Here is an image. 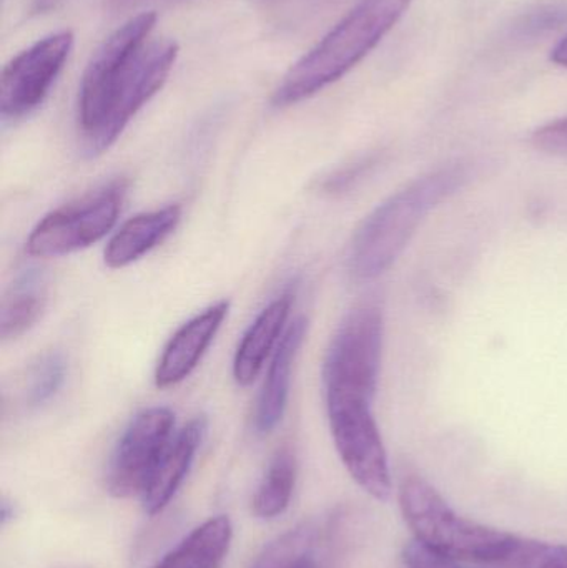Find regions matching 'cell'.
Masks as SVG:
<instances>
[{
  "label": "cell",
  "instance_id": "1",
  "mask_svg": "<svg viewBox=\"0 0 567 568\" xmlns=\"http://www.w3.org/2000/svg\"><path fill=\"white\" fill-rule=\"evenodd\" d=\"M412 2L362 0L286 72L273 93V106L295 105L338 82L388 36Z\"/></svg>",
  "mask_w": 567,
  "mask_h": 568
},
{
  "label": "cell",
  "instance_id": "2",
  "mask_svg": "<svg viewBox=\"0 0 567 568\" xmlns=\"http://www.w3.org/2000/svg\"><path fill=\"white\" fill-rule=\"evenodd\" d=\"M458 166L422 176L376 206L356 232L350 270L358 280H375L392 268L423 220L465 182Z\"/></svg>",
  "mask_w": 567,
  "mask_h": 568
},
{
  "label": "cell",
  "instance_id": "3",
  "mask_svg": "<svg viewBox=\"0 0 567 568\" xmlns=\"http://www.w3.org/2000/svg\"><path fill=\"white\" fill-rule=\"evenodd\" d=\"M398 497L399 509L415 540L458 562L488 566L499 559L515 539V534L459 516L423 477H406Z\"/></svg>",
  "mask_w": 567,
  "mask_h": 568
},
{
  "label": "cell",
  "instance_id": "4",
  "mask_svg": "<svg viewBox=\"0 0 567 568\" xmlns=\"http://www.w3.org/2000/svg\"><path fill=\"white\" fill-rule=\"evenodd\" d=\"M330 430L343 466L373 499L388 500L393 493L388 454L373 416V399L353 394H325Z\"/></svg>",
  "mask_w": 567,
  "mask_h": 568
},
{
  "label": "cell",
  "instance_id": "5",
  "mask_svg": "<svg viewBox=\"0 0 567 568\" xmlns=\"http://www.w3.org/2000/svg\"><path fill=\"white\" fill-rule=\"evenodd\" d=\"M126 190L125 180H115L77 202L53 210L30 232L27 255L60 258L95 245L117 225Z\"/></svg>",
  "mask_w": 567,
  "mask_h": 568
},
{
  "label": "cell",
  "instance_id": "6",
  "mask_svg": "<svg viewBox=\"0 0 567 568\" xmlns=\"http://www.w3.org/2000/svg\"><path fill=\"white\" fill-rule=\"evenodd\" d=\"M383 351V314L376 306L353 310L340 324L323 361L325 394L373 399Z\"/></svg>",
  "mask_w": 567,
  "mask_h": 568
},
{
  "label": "cell",
  "instance_id": "7",
  "mask_svg": "<svg viewBox=\"0 0 567 568\" xmlns=\"http://www.w3.org/2000/svg\"><path fill=\"white\" fill-rule=\"evenodd\" d=\"M176 57L179 45L172 40L145 43L117 82L99 129L83 142L87 156L102 155L117 142L130 120L165 85Z\"/></svg>",
  "mask_w": 567,
  "mask_h": 568
},
{
  "label": "cell",
  "instance_id": "8",
  "mask_svg": "<svg viewBox=\"0 0 567 568\" xmlns=\"http://www.w3.org/2000/svg\"><path fill=\"white\" fill-rule=\"evenodd\" d=\"M155 22L156 16L152 10L136 13L93 53L80 83L79 126L83 140L99 129L113 87L136 53L149 42Z\"/></svg>",
  "mask_w": 567,
  "mask_h": 568
},
{
  "label": "cell",
  "instance_id": "9",
  "mask_svg": "<svg viewBox=\"0 0 567 568\" xmlns=\"http://www.w3.org/2000/svg\"><path fill=\"white\" fill-rule=\"evenodd\" d=\"M73 47L69 30L50 33L13 57L0 77V115L19 120L42 105Z\"/></svg>",
  "mask_w": 567,
  "mask_h": 568
},
{
  "label": "cell",
  "instance_id": "10",
  "mask_svg": "<svg viewBox=\"0 0 567 568\" xmlns=\"http://www.w3.org/2000/svg\"><path fill=\"white\" fill-rule=\"evenodd\" d=\"M175 429L169 407H150L130 420L110 460L107 487L117 499L142 496Z\"/></svg>",
  "mask_w": 567,
  "mask_h": 568
},
{
  "label": "cell",
  "instance_id": "11",
  "mask_svg": "<svg viewBox=\"0 0 567 568\" xmlns=\"http://www.w3.org/2000/svg\"><path fill=\"white\" fill-rule=\"evenodd\" d=\"M229 301H219L186 321L170 337L153 374L159 389L176 386L196 369L229 316Z\"/></svg>",
  "mask_w": 567,
  "mask_h": 568
},
{
  "label": "cell",
  "instance_id": "12",
  "mask_svg": "<svg viewBox=\"0 0 567 568\" xmlns=\"http://www.w3.org/2000/svg\"><path fill=\"white\" fill-rule=\"evenodd\" d=\"M206 427L205 416H196L170 440L142 494L143 509L149 516L162 513L182 486L205 439Z\"/></svg>",
  "mask_w": 567,
  "mask_h": 568
},
{
  "label": "cell",
  "instance_id": "13",
  "mask_svg": "<svg viewBox=\"0 0 567 568\" xmlns=\"http://www.w3.org/2000/svg\"><path fill=\"white\" fill-rule=\"evenodd\" d=\"M306 323L305 317H298L286 327L279 347L273 353L272 361L266 371L265 383L260 390L259 400H256L255 416H253V426L262 436L275 430V427L282 423L285 416L286 406H288L290 384H292L293 366H295L296 356L300 347L305 341Z\"/></svg>",
  "mask_w": 567,
  "mask_h": 568
},
{
  "label": "cell",
  "instance_id": "14",
  "mask_svg": "<svg viewBox=\"0 0 567 568\" xmlns=\"http://www.w3.org/2000/svg\"><path fill=\"white\" fill-rule=\"evenodd\" d=\"M182 220L179 205L163 206L126 220L103 250V262L110 270H122L149 255L165 242Z\"/></svg>",
  "mask_w": 567,
  "mask_h": 568
},
{
  "label": "cell",
  "instance_id": "15",
  "mask_svg": "<svg viewBox=\"0 0 567 568\" xmlns=\"http://www.w3.org/2000/svg\"><path fill=\"white\" fill-rule=\"evenodd\" d=\"M292 304V294L276 297L256 316L243 334L233 357V377L239 386H252L265 367L269 357L275 353L285 334Z\"/></svg>",
  "mask_w": 567,
  "mask_h": 568
},
{
  "label": "cell",
  "instance_id": "16",
  "mask_svg": "<svg viewBox=\"0 0 567 568\" xmlns=\"http://www.w3.org/2000/svg\"><path fill=\"white\" fill-rule=\"evenodd\" d=\"M45 273L39 268L23 270L10 284L0 307V336L2 341H12L26 334L45 310Z\"/></svg>",
  "mask_w": 567,
  "mask_h": 568
},
{
  "label": "cell",
  "instance_id": "17",
  "mask_svg": "<svg viewBox=\"0 0 567 568\" xmlns=\"http://www.w3.org/2000/svg\"><path fill=\"white\" fill-rule=\"evenodd\" d=\"M233 526L226 516L196 527L153 568H220L232 546Z\"/></svg>",
  "mask_w": 567,
  "mask_h": 568
},
{
  "label": "cell",
  "instance_id": "18",
  "mask_svg": "<svg viewBox=\"0 0 567 568\" xmlns=\"http://www.w3.org/2000/svg\"><path fill=\"white\" fill-rule=\"evenodd\" d=\"M326 544L318 526L305 524L270 544L255 568H330Z\"/></svg>",
  "mask_w": 567,
  "mask_h": 568
},
{
  "label": "cell",
  "instance_id": "19",
  "mask_svg": "<svg viewBox=\"0 0 567 568\" xmlns=\"http://www.w3.org/2000/svg\"><path fill=\"white\" fill-rule=\"evenodd\" d=\"M296 484V460L292 450L275 454L253 499V513L260 519H276L288 509Z\"/></svg>",
  "mask_w": 567,
  "mask_h": 568
},
{
  "label": "cell",
  "instance_id": "20",
  "mask_svg": "<svg viewBox=\"0 0 567 568\" xmlns=\"http://www.w3.org/2000/svg\"><path fill=\"white\" fill-rule=\"evenodd\" d=\"M478 568H567V544L515 536L499 559Z\"/></svg>",
  "mask_w": 567,
  "mask_h": 568
},
{
  "label": "cell",
  "instance_id": "21",
  "mask_svg": "<svg viewBox=\"0 0 567 568\" xmlns=\"http://www.w3.org/2000/svg\"><path fill=\"white\" fill-rule=\"evenodd\" d=\"M65 376L67 361L62 353L52 351L39 357L29 373L26 390L27 406L40 407L49 403L63 386Z\"/></svg>",
  "mask_w": 567,
  "mask_h": 568
},
{
  "label": "cell",
  "instance_id": "22",
  "mask_svg": "<svg viewBox=\"0 0 567 568\" xmlns=\"http://www.w3.org/2000/svg\"><path fill=\"white\" fill-rule=\"evenodd\" d=\"M403 564L406 568H465L463 562L452 559V557L442 556L435 550L419 544L418 540H412L403 549Z\"/></svg>",
  "mask_w": 567,
  "mask_h": 568
},
{
  "label": "cell",
  "instance_id": "23",
  "mask_svg": "<svg viewBox=\"0 0 567 568\" xmlns=\"http://www.w3.org/2000/svg\"><path fill=\"white\" fill-rule=\"evenodd\" d=\"M536 149L551 155H567V116L536 130L533 135Z\"/></svg>",
  "mask_w": 567,
  "mask_h": 568
},
{
  "label": "cell",
  "instance_id": "24",
  "mask_svg": "<svg viewBox=\"0 0 567 568\" xmlns=\"http://www.w3.org/2000/svg\"><path fill=\"white\" fill-rule=\"evenodd\" d=\"M175 2H182V0H105V9L113 16H120V13L136 12L149 7L169 6Z\"/></svg>",
  "mask_w": 567,
  "mask_h": 568
},
{
  "label": "cell",
  "instance_id": "25",
  "mask_svg": "<svg viewBox=\"0 0 567 568\" xmlns=\"http://www.w3.org/2000/svg\"><path fill=\"white\" fill-rule=\"evenodd\" d=\"M70 2L72 0H30V10L36 16H43V13L55 12V10L62 9Z\"/></svg>",
  "mask_w": 567,
  "mask_h": 568
},
{
  "label": "cell",
  "instance_id": "26",
  "mask_svg": "<svg viewBox=\"0 0 567 568\" xmlns=\"http://www.w3.org/2000/svg\"><path fill=\"white\" fill-rule=\"evenodd\" d=\"M551 60L567 69V36L553 49Z\"/></svg>",
  "mask_w": 567,
  "mask_h": 568
},
{
  "label": "cell",
  "instance_id": "27",
  "mask_svg": "<svg viewBox=\"0 0 567 568\" xmlns=\"http://www.w3.org/2000/svg\"><path fill=\"white\" fill-rule=\"evenodd\" d=\"M266 2H275V3H279V2H288V0H266Z\"/></svg>",
  "mask_w": 567,
  "mask_h": 568
}]
</instances>
